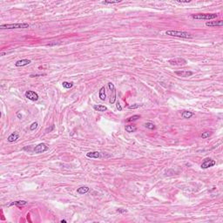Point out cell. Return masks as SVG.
I'll return each mask as SVG.
<instances>
[{
  "label": "cell",
  "mask_w": 223,
  "mask_h": 223,
  "mask_svg": "<svg viewBox=\"0 0 223 223\" xmlns=\"http://www.w3.org/2000/svg\"><path fill=\"white\" fill-rule=\"evenodd\" d=\"M168 63L171 65H174V66H183V65H186L187 61L182 58H175L168 60Z\"/></svg>",
  "instance_id": "obj_4"
},
{
  "label": "cell",
  "mask_w": 223,
  "mask_h": 223,
  "mask_svg": "<svg viewBox=\"0 0 223 223\" xmlns=\"http://www.w3.org/2000/svg\"><path fill=\"white\" fill-rule=\"evenodd\" d=\"M179 3H190V0H188V1H178Z\"/></svg>",
  "instance_id": "obj_28"
},
{
  "label": "cell",
  "mask_w": 223,
  "mask_h": 223,
  "mask_svg": "<svg viewBox=\"0 0 223 223\" xmlns=\"http://www.w3.org/2000/svg\"><path fill=\"white\" fill-rule=\"evenodd\" d=\"M25 98L32 100V101H37L38 99V94L33 91H27L25 92Z\"/></svg>",
  "instance_id": "obj_7"
},
{
  "label": "cell",
  "mask_w": 223,
  "mask_h": 223,
  "mask_svg": "<svg viewBox=\"0 0 223 223\" xmlns=\"http://www.w3.org/2000/svg\"><path fill=\"white\" fill-rule=\"evenodd\" d=\"M201 138L202 139H206V138H209L210 136H211V133L210 132H203V133H201Z\"/></svg>",
  "instance_id": "obj_22"
},
{
  "label": "cell",
  "mask_w": 223,
  "mask_h": 223,
  "mask_svg": "<svg viewBox=\"0 0 223 223\" xmlns=\"http://www.w3.org/2000/svg\"><path fill=\"white\" fill-rule=\"evenodd\" d=\"M140 106V105H139V104H134V105H129L128 108L129 109H137Z\"/></svg>",
  "instance_id": "obj_25"
},
{
  "label": "cell",
  "mask_w": 223,
  "mask_h": 223,
  "mask_svg": "<svg viewBox=\"0 0 223 223\" xmlns=\"http://www.w3.org/2000/svg\"><path fill=\"white\" fill-rule=\"evenodd\" d=\"M27 203L28 202L25 201V200H19V201H15L13 202V203L11 204V206H13V205H15V206H26Z\"/></svg>",
  "instance_id": "obj_17"
},
{
  "label": "cell",
  "mask_w": 223,
  "mask_h": 223,
  "mask_svg": "<svg viewBox=\"0 0 223 223\" xmlns=\"http://www.w3.org/2000/svg\"><path fill=\"white\" fill-rule=\"evenodd\" d=\"M48 149H49V147H47L46 144L40 143L35 147V148H34V153H45V152H46Z\"/></svg>",
  "instance_id": "obj_5"
},
{
  "label": "cell",
  "mask_w": 223,
  "mask_h": 223,
  "mask_svg": "<svg viewBox=\"0 0 223 223\" xmlns=\"http://www.w3.org/2000/svg\"><path fill=\"white\" fill-rule=\"evenodd\" d=\"M60 222H61V223H63V222L65 223V222H66V220H60Z\"/></svg>",
  "instance_id": "obj_30"
},
{
  "label": "cell",
  "mask_w": 223,
  "mask_h": 223,
  "mask_svg": "<svg viewBox=\"0 0 223 223\" xmlns=\"http://www.w3.org/2000/svg\"><path fill=\"white\" fill-rule=\"evenodd\" d=\"M193 115H194V113H192V112L184 111L183 113H182V117H183L184 119H190L192 116H193Z\"/></svg>",
  "instance_id": "obj_18"
},
{
  "label": "cell",
  "mask_w": 223,
  "mask_h": 223,
  "mask_svg": "<svg viewBox=\"0 0 223 223\" xmlns=\"http://www.w3.org/2000/svg\"><path fill=\"white\" fill-rule=\"evenodd\" d=\"M116 107H117V109H118L119 111H122V107H121V105H120V102H117Z\"/></svg>",
  "instance_id": "obj_26"
},
{
  "label": "cell",
  "mask_w": 223,
  "mask_h": 223,
  "mask_svg": "<svg viewBox=\"0 0 223 223\" xmlns=\"http://www.w3.org/2000/svg\"><path fill=\"white\" fill-rule=\"evenodd\" d=\"M90 190V188L86 186H80L77 189V193H79V194H85V193H87Z\"/></svg>",
  "instance_id": "obj_13"
},
{
  "label": "cell",
  "mask_w": 223,
  "mask_h": 223,
  "mask_svg": "<svg viewBox=\"0 0 223 223\" xmlns=\"http://www.w3.org/2000/svg\"><path fill=\"white\" fill-rule=\"evenodd\" d=\"M206 26L209 27H214V26H222L223 21L222 20H218V21H209L206 23Z\"/></svg>",
  "instance_id": "obj_9"
},
{
  "label": "cell",
  "mask_w": 223,
  "mask_h": 223,
  "mask_svg": "<svg viewBox=\"0 0 223 223\" xmlns=\"http://www.w3.org/2000/svg\"><path fill=\"white\" fill-rule=\"evenodd\" d=\"M140 118V115H133V116L132 117H129V118H127V120H126V121L127 122H132V121H135V120H139V119Z\"/></svg>",
  "instance_id": "obj_20"
},
{
  "label": "cell",
  "mask_w": 223,
  "mask_h": 223,
  "mask_svg": "<svg viewBox=\"0 0 223 223\" xmlns=\"http://www.w3.org/2000/svg\"><path fill=\"white\" fill-rule=\"evenodd\" d=\"M30 25L26 23H19V24H5V25H1L0 28L1 29H25L29 28Z\"/></svg>",
  "instance_id": "obj_3"
},
{
  "label": "cell",
  "mask_w": 223,
  "mask_h": 223,
  "mask_svg": "<svg viewBox=\"0 0 223 223\" xmlns=\"http://www.w3.org/2000/svg\"><path fill=\"white\" fill-rule=\"evenodd\" d=\"M19 138V133H18V132H14V133H12V134L8 137L7 140H8V142H11V143H12V142L16 141Z\"/></svg>",
  "instance_id": "obj_11"
},
{
  "label": "cell",
  "mask_w": 223,
  "mask_h": 223,
  "mask_svg": "<svg viewBox=\"0 0 223 223\" xmlns=\"http://www.w3.org/2000/svg\"><path fill=\"white\" fill-rule=\"evenodd\" d=\"M31 60L30 59H21V60H19V61H17L15 63V65L18 67L19 66H25V65H28L29 64H31Z\"/></svg>",
  "instance_id": "obj_10"
},
{
  "label": "cell",
  "mask_w": 223,
  "mask_h": 223,
  "mask_svg": "<svg viewBox=\"0 0 223 223\" xmlns=\"http://www.w3.org/2000/svg\"><path fill=\"white\" fill-rule=\"evenodd\" d=\"M18 117H19V119H21L22 118V115L20 114V113H18Z\"/></svg>",
  "instance_id": "obj_29"
},
{
  "label": "cell",
  "mask_w": 223,
  "mask_h": 223,
  "mask_svg": "<svg viewBox=\"0 0 223 223\" xmlns=\"http://www.w3.org/2000/svg\"><path fill=\"white\" fill-rule=\"evenodd\" d=\"M118 212H120V213H127V210H122L121 208L118 209Z\"/></svg>",
  "instance_id": "obj_27"
},
{
  "label": "cell",
  "mask_w": 223,
  "mask_h": 223,
  "mask_svg": "<svg viewBox=\"0 0 223 223\" xmlns=\"http://www.w3.org/2000/svg\"><path fill=\"white\" fill-rule=\"evenodd\" d=\"M98 96H99V98L101 100H105V98H106V93H105V89L104 86L100 88Z\"/></svg>",
  "instance_id": "obj_14"
},
{
  "label": "cell",
  "mask_w": 223,
  "mask_h": 223,
  "mask_svg": "<svg viewBox=\"0 0 223 223\" xmlns=\"http://www.w3.org/2000/svg\"><path fill=\"white\" fill-rule=\"evenodd\" d=\"M62 85H63L64 88L65 89H70L72 88V86H73V84L72 83V82H67V81H65L62 83Z\"/></svg>",
  "instance_id": "obj_19"
},
{
  "label": "cell",
  "mask_w": 223,
  "mask_h": 223,
  "mask_svg": "<svg viewBox=\"0 0 223 223\" xmlns=\"http://www.w3.org/2000/svg\"><path fill=\"white\" fill-rule=\"evenodd\" d=\"M145 127H147V129H150V130H153V129H155V126L153 123H152V122H147V123L145 124Z\"/></svg>",
  "instance_id": "obj_21"
},
{
  "label": "cell",
  "mask_w": 223,
  "mask_h": 223,
  "mask_svg": "<svg viewBox=\"0 0 223 223\" xmlns=\"http://www.w3.org/2000/svg\"><path fill=\"white\" fill-rule=\"evenodd\" d=\"M125 129H126V131H127V133H134V132L137 131V127H135L134 125H127V126H126Z\"/></svg>",
  "instance_id": "obj_16"
},
{
  "label": "cell",
  "mask_w": 223,
  "mask_h": 223,
  "mask_svg": "<svg viewBox=\"0 0 223 223\" xmlns=\"http://www.w3.org/2000/svg\"><path fill=\"white\" fill-rule=\"evenodd\" d=\"M37 127H38V123H37V122H34V123H32V125H31L30 130L31 131H34L36 128H37Z\"/></svg>",
  "instance_id": "obj_24"
},
{
  "label": "cell",
  "mask_w": 223,
  "mask_h": 223,
  "mask_svg": "<svg viewBox=\"0 0 223 223\" xmlns=\"http://www.w3.org/2000/svg\"><path fill=\"white\" fill-rule=\"evenodd\" d=\"M174 73L180 77H182V78H187V77H191L193 74V72H190V71H175Z\"/></svg>",
  "instance_id": "obj_8"
},
{
  "label": "cell",
  "mask_w": 223,
  "mask_h": 223,
  "mask_svg": "<svg viewBox=\"0 0 223 223\" xmlns=\"http://www.w3.org/2000/svg\"><path fill=\"white\" fill-rule=\"evenodd\" d=\"M192 18L197 20H211L217 18V14L215 13H200V14H193Z\"/></svg>",
  "instance_id": "obj_2"
},
{
  "label": "cell",
  "mask_w": 223,
  "mask_h": 223,
  "mask_svg": "<svg viewBox=\"0 0 223 223\" xmlns=\"http://www.w3.org/2000/svg\"><path fill=\"white\" fill-rule=\"evenodd\" d=\"M215 164H216V161H215V160H213V159H206V160H204L203 163L201 164L200 167H201L202 169H206V168L213 167Z\"/></svg>",
  "instance_id": "obj_6"
},
{
  "label": "cell",
  "mask_w": 223,
  "mask_h": 223,
  "mask_svg": "<svg viewBox=\"0 0 223 223\" xmlns=\"http://www.w3.org/2000/svg\"><path fill=\"white\" fill-rule=\"evenodd\" d=\"M166 34L172 37L182 38H193V36L186 32H180V31H167Z\"/></svg>",
  "instance_id": "obj_1"
},
{
  "label": "cell",
  "mask_w": 223,
  "mask_h": 223,
  "mask_svg": "<svg viewBox=\"0 0 223 223\" xmlns=\"http://www.w3.org/2000/svg\"><path fill=\"white\" fill-rule=\"evenodd\" d=\"M86 157L92 159H98L101 157V154H100L99 152H89V153H86Z\"/></svg>",
  "instance_id": "obj_12"
},
{
  "label": "cell",
  "mask_w": 223,
  "mask_h": 223,
  "mask_svg": "<svg viewBox=\"0 0 223 223\" xmlns=\"http://www.w3.org/2000/svg\"><path fill=\"white\" fill-rule=\"evenodd\" d=\"M93 109L98 112H105L107 110V107L102 105H93Z\"/></svg>",
  "instance_id": "obj_15"
},
{
  "label": "cell",
  "mask_w": 223,
  "mask_h": 223,
  "mask_svg": "<svg viewBox=\"0 0 223 223\" xmlns=\"http://www.w3.org/2000/svg\"><path fill=\"white\" fill-rule=\"evenodd\" d=\"M120 0H117V1H104L102 2V4L104 5H112V4H117V3H120Z\"/></svg>",
  "instance_id": "obj_23"
}]
</instances>
